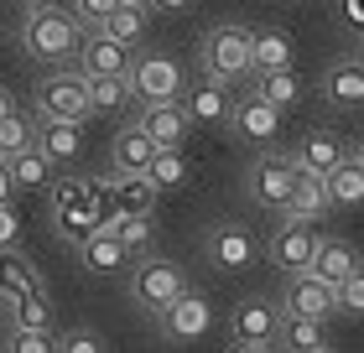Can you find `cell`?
I'll use <instances>...</instances> for the list:
<instances>
[{"instance_id": "cell-1", "label": "cell", "mask_w": 364, "mask_h": 353, "mask_svg": "<svg viewBox=\"0 0 364 353\" xmlns=\"http://www.w3.org/2000/svg\"><path fill=\"white\" fill-rule=\"evenodd\" d=\"M21 47L37 63H73L78 47H84V21L58 6V0H31L26 26H21Z\"/></svg>"}, {"instance_id": "cell-2", "label": "cell", "mask_w": 364, "mask_h": 353, "mask_svg": "<svg viewBox=\"0 0 364 353\" xmlns=\"http://www.w3.org/2000/svg\"><path fill=\"white\" fill-rule=\"evenodd\" d=\"M198 73L219 78L229 89L255 83V31L245 21H219L203 42H198Z\"/></svg>"}, {"instance_id": "cell-3", "label": "cell", "mask_w": 364, "mask_h": 353, "mask_svg": "<svg viewBox=\"0 0 364 353\" xmlns=\"http://www.w3.org/2000/svg\"><path fill=\"white\" fill-rule=\"evenodd\" d=\"M296 182H302V161H296V151H266V156L250 161V172H245V197H250L255 208L266 213H287L291 197H296Z\"/></svg>"}, {"instance_id": "cell-4", "label": "cell", "mask_w": 364, "mask_h": 353, "mask_svg": "<svg viewBox=\"0 0 364 353\" xmlns=\"http://www.w3.org/2000/svg\"><path fill=\"white\" fill-rule=\"evenodd\" d=\"M94 114V89L78 63H63L58 73L37 83V120H89Z\"/></svg>"}, {"instance_id": "cell-5", "label": "cell", "mask_w": 364, "mask_h": 353, "mask_svg": "<svg viewBox=\"0 0 364 353\" xmlns=\"http://www.w3.org/2000/svg\"><path fill=\"white\" fill-rule=\"evenodd\" d=\"M276 327H281V301L245 296L229 312V348L235 353H266V348H276Z\"/></svg>"}, {"instance_id": "cell-6", "label": "cell", "mask_w": 364, "mask_h": 353, "mask_svg": "<svg viewBox=\"0 0 364 353\" xmlns=\"http://www.w3.org/2000/svg\"><path fill=\"white\" fill-rule=\"evenodd\" d=\"M203 260L213 265V271H224V276H240V271H250V265L260 260V239L250 234V224L219 218V224L208 229V239H203Z\"/></svg>"}, {"instance_id": "cell-7", "label": "cell", "mask_w": 364, "mask_h": 353, "mask_svg": "<svg viewBox=\"0 0 364 353\" xmlns=\"http://www.w3.org/2000/svg\"><path fill=\"white\" fill-rule=\"evenodd\" d=\"M130 94L136 104H151V99H182L188 94V73L172 53H141L130 63Z\"/></svg>"}, {"instance_id": "cell-8", "label": "cell", "mask_w": 364, "mask_h": 353, "mask_svg": "<svg viewBox=\"0 0 364 353\" xmlns=\"http://www.w3.org/2000/svg\"><path fill=\"white\" fill-rule=\"evenodd\" d=\"M182 291H188V276H182L172 260L146 255L136 271H130V301H141V307L151 312V317H156V312H167Z\"/></svg>"}, {"instance_id": "cell-9", "label": "cell", "mask_w": 364, "mask_h": 353, "mask_svg": "<svg viewBox=\"0 0 364 353\" xmlns=\"http://www.w3.org/2000/svg\"><path fill=\"white\" fill-rule=\"evenodd\" d=\"M318 239H323V234L312 229L307 218H281V229L271 234V244H266V260L276 265L281 276L312 271V260H318Z\"/></svg>"}, {"instance_id": "cell-10", "label": "cell", "mask_w": 364, "mask_h": 353, "mask_svg": "<svg viewBox=\"0 0 364 353\" xmlns=\"http://www.w3.org/2000/svg\"><path fill=\"white\" fill-rule=\"evenodd\" d=\"M281 114H287V109H276L260 89H245L235 99V109H229V130H235L240 141H250V146H276Z\"/></svg>"}, {"instance_id": "cell-11", "label": "cell", "mask_w": 364, "mask_h": 353, "mask_svg": "<svg viewBox=\"0 0 364 353\" xmlns=\"http://www.w3.org/2000/svg\"><path fill=\"white\" fill-rule=\"evenodd\" d=\"M281 312H296V317H333L338 312V286L333 281H323L318 271H296L287 276V286H281Z\"/></svg>"}, {"instance_id": "cell-12", "label": "cell", "mask_w": 364, "mask_h": 353, "mask_svg": "<svg viewBox=\"0 0 364 353\" xmlns=\"http://www.w3.org/2000/svg\"><path fill=\"white\" fill-rule=\"evenodd\" d=\"M156 327H161V338H172V343H193L213 327V301L203 291H182L167 312H156Z\"/></svg>"}, {"instance_id": "cell-13", "label": "cell", "mask_w": 364, "mask_h": 353, "mask_svg": "<svg viewBox=\"0 0 364 353\" xmlns=\"http://www.w3.org/2000/svg\"><path fill=\"white\" fill-rule=\"evenodd\" d=\"M136 125L156 146H188V136H193V114H188L182 99H151V104H136Z\"/></svg>"}, {"instance_id": "cell-14", "label": "cell", "mask_w": 364, "mask_h": 353, "mask_svg": "<svg viewBox=\"0 0 364 353\" xmlns=\"http://www.w3.org/2000/svg\"><path fill=\"white\" fill-rule=\"evenodd\" d=\"M318 94L328 109H359L364 104V58H333L318 78Z\"/></svg>"}, {"instance_id": "cell-15", "label": "cell", "mask_w": 364, "mask_h": 353, "mask_svg": "<svg viewBox=\"0 0 364 353\" xmlns=\"http://www.w3.org/2000/svg\"><path fill=\"white\" fill-rule=\"evenodd\" d=\"M78 249V265H84L89 276H109V271H125L130 260H136V249H130L120 234H114V224H105V229H94V234H84V239L73 244Z\"/></svg>"}, {"instance_id": "cell-16", "label": "cell", "mask_w": 364, "mask_h": 353, "mask_svg": "<svg viewBox=\"0 0 364 353\" xmlns=\"http://www.w3.org/2000/svg\"><path fill=\"white\" fill-rule=\"evenodd\" d=\"M78 68L89 78H105V73H130V63H136V47L114 42L109 31H84V47H78Z\"/></svg>"}, {"instance_id": "cell-17", "label": "cell", "mask_w": 364, "mask_h": 353, "mask_svg": "<svg viewBox=\"0 0 364 353\" xmlns=\"http://www.w3.org/2000/svg\"><path fill=\"white\" fill-rule=\"evenodd\" d=\"M182 104H188L193 125H229V109H235V94H229V83L198 73V83H188V94H182Z\"/></svg>"}, {"instance_id": "cell-18", "label": "cell", "mask_w": 364, "mask_h": 353, "mask_svg": "<svg viewBox=\"0 0 364 353\" xmlns=\"http://www.w3.org/2000/svg\"><path fill=\"white\" fill-rule=\"evenodd\" d=\"M276 348H287V353H328V348H333V338H328V322H323V317H296V312H281Z\"/></svg>"}, {"instance_id": "cell-19", "label": "cell", "mask_w": 364, "mask_h": 353, "mask_svg": "<svg viewBox=\"0 0 364 353\" xmlns=\"http://www.w3.org/2000/svg\"><path fill=\"white\" fill-rule=\"evenodd\" d=\"M151 156H156V141L130 120L120 136H109V166L114 172H151Z\"/></svg>"}, {"instance_id": "cell-20", "label": "cell", "mask_w": 364, "mask_h": 353, "mask_svg": "<svg viewBox=\"0 0 364 353\" xmlns=\"http://www.w3.org/2000/svg\"><path fill=\"white\" fill-rule=\"evenodd\" d=\"M343 156H354V151H349V141H343L338 130H307L302 146H296V161H302L307 172H318V177H328Z\"/></svg>"}, {"instance_id": "cell-21", "label": "cell", "mask_w": 364, "mask_h": 353, "mask_svg": "<svg viewBox=\"0 0 364 353\" xmlns=\"http://www.w3.org/2000/svg\"><path fill=\"white\" fill-rule=\"evenodd\" d=\"M37 146L58 166H68L84 156V120H37Z\"/></svg>"}, {"instance_id": "cell-22", "label": "cell", "mask_w": 364, "mask_h": 353, "mask_svg": "<svg viewBox=\"0 0 364 353\" xmlns=\"http://www.w3.org/2000/svg\"><path fill=\"white\" fill-rule=\"evenodd\" d=\"M312 271H318L323 281L343 286V281H349V276L359 271L354 244H349V239H338V234H323V239H318V260H312Z\"/></svg>"}, {"instance_id": "cell-23", "label": "cell", "mask_w": 364, "mask_h": 353, "mask_svg": "<svg viewBox=\"0 0 364 353\" xmlns=\"http://www.w3.org/2000/svg\"><path fill=\"white\" fill-rule=\"evenodd\" d=\"M26 291H42L37 265H31L16 244L0 249V301H16V296H26Z\"/></svg>"}, {"instance_id": "cell-24", "label": "cell", "mask_w": 364, "mask_h": 353, "mask_svg": "<svg viewBox=\"0 0 364 353\" xmlns=\"http://www.w3.org/2000/svg\"><path fill=\"white\" fill-rule=\"evenodd\" d=\"M281 68H296V42L281 26L255 31V78L260 73H281Z\"/></svg>"}, {"instance_id": "cell-25", "label": "cell", "mask_w": 364, "mask_h": 353, "mask_svg": "<svg viewBox=\"0 0 364 353\" xmlns=\"http://www.w3.org/2000/svg\"><path fill=\"white\" fill-rule=\"evenodd\" d=\"M328 208H333V192H328V177H318V172H307L302 166V182H296V197H291V208L281 213V218H323Z\"/></svg>"}, {"instance_id": "cell-26", "label": "cell", "mask_w": 364, "mask_h": 353, "mask_svg": "<svg viewBox=\"0 0 364 353\" xmlns=\"http://www.w3.org/2000/svg\"><path fill=\"white\" fill-rule=\"evenodd\" d=\"M328 192H333V208H359L364 203V161L343 156L333 172H328Z\"/></svg>"}, {"instance_id": "cell-27", "label": "cell", "mask_w": 364, "mask_h": 353, "mask_svg": "<svg viewBox=\"0 0 364 353\" xmlns=\"http://www.w3.org/2000/svg\"><path fill=\"white\" fill-rule=\"evenodd\" d=\"M146 16H151V6L120 0V6L109 11V21L99 26V31H109V37H114V42H125V47H141V42H146Z\"/></svg>"}, {"instance_id": "cell-28", "label": "cell", "mask_w": 364, "mask_h": 353, "mask_svg": "<svg viewBox=\"0 0 364 353\" xmlns=\"http://www.w3.org/2000/svg\"><path fill=\"white\" fill-rule=\"evenodd\" d=\"M250 89H260V94H266L276 109H291L296 99L307 94V78L296 73V68H281V73H260V78L250 83Z\"/></svg>"}, {"instance_id": "cell-29", "label": "cell", "mask_w": 364, "mask_h": 353, "mask_svg": "<svg viewBox=\"0 0 364 353\" xmlns=\"http://www.w3.org/2000/svg\"><path fill=\"white\" fill-rule=\"evenodd\" d=\"M53 156H47L42 146H31V151H21V156H11V177H16V188H47V182H53Z\"/></svg>"}, {"instance_id": "cell-30", "label": "cell", "mask_w": 364, "mask_h": 353, "mask_svg": "<svg viewBox=\"0 0 364 353\" xmlns=\"http://www.w3.org/2000/svg\"><path fill=\"white\" fill-rule=\"evenodd\" d=\"M89 89H94V114H109V109L136 104V94H130V73H105V78H89Z\"/></svg>"}, {"instance_id": "cell-31", "label": "cell", "mask_w": 364, "mask_h": 353, "mask_svg": "<svg viewBox=\"0 0 364 353\" xmlns=\"http://www.w3.org/2000/svg\"><path fill=\"white\" fill-rule=\"evenodd\" d=\"M156 182L161 192H172L188 182V156H182V146H156V156H151V172H146Z\"/></svg>"}, {"instance_id": "cell-32", "label": "cell", "mask_w": 364, "mask_h": 353, "mask_svg": "<svg viewBox=\"0 0 364 353\" xmlns=\"http://www.w3.org/2000/svg\"><path fill=\"white\" fill-rule=\"evenodd\" d=\"M37 146V120H26L21 109H11L6 120H0V156H21V151H31Z\"/></svg>"}, {"instance_id": "cell-33", "label": "cell", "mask_w": 364, "mask_h": 353, "mask_svg": "<svg viewBox=\"0 0 364 353\" xmlns=\"http://www.w3.org/2000/svg\"><path fill=\"white\" fill-rule=\"evenodd\" d=\"M6 312H11V327H53V301H47V291L16 296V301H6Z\"/></svg>"}, {"instance_id": "cell-34", "label": "cell", "mask_w": 364, "mask_h": 353, "mask_svg": "<svg viewBox=\"0 0 364 353\" xmlns=\"http://www.w3.org/2000/svg\"><path fill=\"white\" fill-rule=\"evenodd\" d=\"M114 234L136 249V255H146V249L156 244V224H151V213H114Z\"/></svg>"}, {"instance_id": "cell-35", "label": "cell", "mask_w": 364, "mask_h": 353, "mask_svg": "<svg viewBox=\"0 0 364 353\" xmlns=\"http://www.w3.org/2000/svg\"><path fill=\"white\" fill-rule=\"evenodd\" d=\"M114 6H120V0H73V16L84 21V31H99V26L109 21Z\"/></svg>"}, {"instance_id": "cell-36", "label": "cell", "mask_w": 364, "mask_h": 353, "mask_svg": "<svg viewBox=\"0 0 364 353\" xmlns=\"http://www.w3.org/2000/svg\"><path fill=\"white\" fill-rule=\"evenodd\" d=\"M338 312H349V317H364V265L338 286Z\"/></svg>"}, {"instance_id": "cell-37", "label": "cell", "mask_w": 364, "mask_h": 353, "mask_svg": "<svg viewBox=\"0 0 364 353\" xmlns=\"http://www.w3.org/2000/svg\"><path fill=\"white\" fill-rule=\"evenodd\" d=\"M105 348V338H99L94 327H68L63 332V353H99Z\"/></svg>"}, {"instance_id": "cell-38", "label": "cell", "mask_w": 364, "mask_h": 353, "mask_svg": "<svg viewBox=\"0 0 364 353\" xmlns=\"http://www.w3.org/2000/svg\"><path fill=\"white\" fill-rule=\"evenodd\" d=\"M16 239H21V213L11 203H0V249H11Z\"/></svg>"}, {"instance_id": "cell-39", "label": "cell", "mask_w": 364, "mask_h": 353, "mask_svg": "<svg viewBox=\"0 0 364 353\" xmlns=\"http://www.w3.org/2000/svg\"><path fill=\"white\" fill-rule=\"evenodd\" d=\"M193 6H198V0H151V11H156V16H188Z\"/></svg>"}, {"instance_id": "cell-40", "label": "cell", "mask_w": 364, "mask_h": 353, "mask_svg": "<svg viewBox=\"0 0 364 353\" xmlns=\"http://www.w3.org/2000/svg\"><path fill=\"white\" fill-rule=\"evenodd\" d=\"M16 192H21V188H16V177H11V161L0 156V203H11Z\"/></svg>"}, {"instance_id": "cell-41", "label": "cell", "mask_w": 364, "mask_h": 353, "mask_svg": "<svg viewBox=\"0 0 364 353\" xmlns=\"http://www.w3.org/2000/svg\"><path fill=\"white\" fill-rule=\"evenodd\" d=\"M343 21L354 31H364V0H343Z\"/></svg>"}, {"instance_id": "cell-42", "label": "cell", "mask_w": 364, "mask_h": 353, "mask_svg": "<svg viewBox=\"0 0 364 353\" xmlns=\"http://www.w3.org/2000/svg\"><path fill=\"white\" fill-rule=\"evenodd\" d=\"M11 109H16V94L6 89V83H0V120H6V114H11Z\"/></svg>"}, {"instance_id": "cell-43", "label": "cell", "mask_w": 364, "mask_h": 353, "mask_svg": "<svg viewBox=\"0 0 364 353\" xmlns=\"http://www.w3.org/2000/svg\"><path fill=\"white\" fill-rule=\"evenodd\" d=\"M354 156H359V161H364V136H359V146H354Z\"/></svg>"}, {"instance_id": "cell-44", "label": "cell", "mask_w": 364, "mask_h": 353, "mask_svg": "<svg viewBox=\"0 0 364 353\" xmlns=\"http://www.w3.org/2000/svg\"><path fill=\"white\" fill-rule=\"evenodd\" d=\"M359 58H364V31H359Z\"/></svg>"}, {"instance_id": "cell-45", "label": "cell", "mask_w": 364, "mask_h": 353, "mask_svg": "<svg viewBox=\"0 0 364 353\" xmlns=\"http://www.w3.org/2000/svg\"><path fill=\"white\" fill-rule=\"evenodd\" d=\"M136 6H151V0H136Z\"/></svg>"}]
</instances>
